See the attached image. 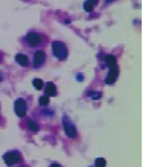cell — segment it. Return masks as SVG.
I'll return each mask as SVG.
<instances>
[{
	"label": "cell",
	"mask_w": 147,
	"mask_h": 167,
	"mask_svg": "<svg viewBox=\"0 0 147 167\" xmlns=\"http://www.w3.org/2000/svg\"><path fill=\"white\" fill-rule=\"evenodd\" d=\"M105 61H106V65L109 67H114L116 66V57L113 55H106L105 57Z\"/></svg>",
	"instance_id": "obj_10"
},
{
	"label": "cell",
	"mask_w": 147,
	"mask_h": 167,
	"mask_svg": "<svg viewBox=\"0 0 147 167\" xmlns=\"http://www.w3.org/2000/svg\"><path fill=\"white\" fill-rule=\"evenodd\" d=\"M4 162H6V165L8 166H12V165H16L18 161H20V154L18 153H14V151H12V153H7L6 155H4Z\"/></svg>",
	"instance_id": "obj_3"
},
{
	"label": "cell",
	"mask_w": 147,
	"mask_h": 167,
	"mask_svg": "<svg viewBox=\"0 0 147 167\" xmlns=\"http://www.w3.org/2000/svg\"><path fill=\"white\" fill-rule=\"evenodd\" d=\"M0 79H2V76H0Z\"/></svg>",
	"instance_id": "obj_20"
},
{
	"label": "cell",
	"mask_w": 147,
	"mask_h": 167,
	"mask_svg": "<svg viewBox=\"0 0 147 167\" xmlns=\"http://www.w3.org/2000/svg\"><path fill=\"white\" fill-rule=\"evenodd\" d=\"M14 112L18 117H24L26 113V103L22 99H17L14 103Z\"/></svg>",
	"instance_id": "obj_2"
},
{
	"label": "cell",
	"mask_w": 147,
	"mask_h": 167,
	"mask_svg": "<svg viewBox=\"0 0 147 167\" xmlns=\"http://www.w3.org/2000/svg\"><path fill=\"white\" fill-rule=\"evenodd\" d=\"M40 104H41V105H47V104H49V96H42V97H40Z\"/></svg>",
	"instance_id": "obj_14"
},
{
	"label": "cell",
	"mask_w": 147,
	"mask_h": 167,
	"mask_svg": "<svg viewBox=\"0 0 147 167\" xmlns=\"http://www.w3.org/2000/svg\"><path fill=\"white\" fill-rule=\"evenodd\" d=\"M51 49H53V53L55 54V57L58 58V59H65V58L67 57V49L62 42H59V41L53 42Z\"/></svg>",
	"instance_id": "obj_1"
},
{
	"label": "cell",
	"mask_w": 147,
	"mask_h": 167,
	"mask_svg": "<svg viewBox=\"0 0 147 167\" xmlns=\"http://www.w3.org/2000/svg\"><path fill=\"white\" fill-rule=\"evenodd\" d=\"M50 167H62V166H59V165H57V163H54V165H51Z\"/></svg>",
	"instance_id": "obj_18"
},
{
	"label": "cell",
	"mask_w": 147,
	"mask_h": 167,
	"mask_svg": "<svg viewBox=\"0 0 147 167\" xmlns=\"http://www.w3.org/2000/svg\"><path fill=\"white\" fill-rule=\"evenodd\" d=\"M45 94H46V96H54V95L57 94V88H55V86H54L53 83H49V84H46Z\"/></svg>",
	"instance_id": "obj_8"
},
{
	"label": "cell",
	"mask_w": 147,
	"mask_h": 167,
	"mask_svg": "<svg viewBox=\"0 0 147 167\" xmlns=\"http://www.w3.org/2000/svg\"><path fill=\"white\" fill-rule=\"evenodd\" d=\"M105 165H106L105 159H102V158L96 159V167H105Z\"/></svg>",
	"instance_id": "obj_13"
},
{
	"label": "cell",
	"mask_w": 147,
	"mask_h": 167,
	"mask_svg": "<svg viewBox=\"0 0 147 167\" xmlns=\"http://www.w3.org/2000/svg\"><path fill=\"white\" fill-rule=\"evenodd\" d=\"M108 2H112V0H108Z\"/></svg>",
	"instance_id": "obj_19"
},
{
	"label": "cell",
	"mask_w": 147,
	"mask_h": 167,
	"mask_svg": "<svg viewBox=\"0 0 147 167\" xmlns=\"http://www.w3.org/2000/svg\"><path fill=\"white\" fill-rule=\"evenodd\" d=\"M43 62H45V53H43L42 50H38L36 54H34V65L38 67V66H41Z\"/></svg>",
	"instance_id": "obj_6"
},
{
	"label": "cell",
	"mask_w": 147,
	"mask_h": 167,
	"mask_svg": "<svg viewBox=\"0 0 147 167\" xmlns=\"http://www.w3.org/2000/svg\"><path fill=\"white\" fill-rule=\"evenodd\" d=\"M16 62L18 65L21 66H28V58L25 55H22V54H17L16 55Z\"/></svg>",
	"instance_id": "obj_9"
},
{
	"label": "cell",
	"mask_w": 147,
	"mask_h": 167,
	"mask_svg": "<svg viewBox=\"0 0 147 167\" xmlns=\"http://www.w3.org/2000/svg\"><path fill=\"white\" fill-rule=\"evenodd\" d=\"M26 40H28V42H29V45L37 46L38 43H40V41H41V37L38 36L37 33H29L28 37H26Z\"/></svg>",
	"instance_id": "obj_5"
},
{
	"label": "cell",
	"mask_w": 147,
	"mask_h": 167,
	"mask_svg": "<svg viewBox=\"0 0 147 167\" xmlns=\"http://www.w3.org/2000/svg\"><path fill=\"white\" fill-rule=\"evenodd\" d=\"M33 86L37 88V90H42V86H43V82L41 79H34L33 80Z\"/></svg>",
	"instance_id": "obj_12"
},
{
	"label": "cell",
	"mask_w": 147,
	"mask_h": 167,
	"mask_svg": "<svg viewBox=\"0 0 147 167\" xmlns=\"http://www.w3.org/2000/svg\"><path fill=\"white\" fill-rule=\"evenodd\" d=\"M84 9H85L87 12H91L92 9H93V6H92L89 2H85V3H84Z\"/></svg>",
	"instance_id": "obj_15"
},
{
	"label": "cell",
	"mask_w": 147,
	"mask_h": 167,
	"mask_svg": "<svg viewBox=\"0 0 147 167\" xmlns=\"http://www.w3.org/2000/svg\"><path fill=\"white\" fill-rule=\"evenodd\" d=\"M65 132H66V134H67L68 137H75V136H76L75 128H74V125L68 124V122H66V124H65Z\"/></svg>",
	"instance_id": "obj_7"
},
{
	"label": "cell",
	"mask_w": 147,
	"mask_h": 167,
	"mask_svg": "<svg viewBox=\"0 0 147 167\" xmlns=\"http://www.w3.org/2000/svg\"><path fill=\"white\" fill-rule=\"evenodd\" d=\"M28 128H29L30 130H33V132H38V125H37L34 121H32V120L28 121Z\"/></svg>",
	"instance_id": "obj_11"
},
{
	"label": "cell",
	"mask_w": 147,
	"mask_h": 167,
	"mask_svg": "<svg viewBox=\"0 0 147 167\" xmlns=\"http://www.w3.org/2000/svg\"><path fill=\"white\" fill-rule=\"evenodd\" d=\"M100 95H101V94H91V96L93 97V99H99Z\"/></svg>",
	"instance_id": "obj_16"
},
{
	"label": "cell",
	"mask_w": 147,
	"mask_h": 167,
	"mask_svg": "<svg viewBox=\"0 0 147 167\" xmlns=\"http://www.w3.org/2000/svg\"><path fill=\"white\" fill-rule=\"evenodd\" d=\"M88 2H89L92 6H96V4H97V0H88Z\"/></svg>",
	"instance_id": "obj_17"
},
{
	"label": "cell",
	"mask_w": 147,
	"mask_h": 167,
	"mask_svg": "<svg viewBox=\"0 0 147 167\" xmlns=\"http://www.w3.org/2000/svg\"><path fill=\"white\" fill-rule=\"evenodd\" d=\"M117 75H118V70H117V68H116V66H114V67H110L109 75L106 76L105 82L108 83V84H112V83H114V82H116V79H117Z\"/></svg>",
	"instance_id": "obj_4"
}]
</instances>
